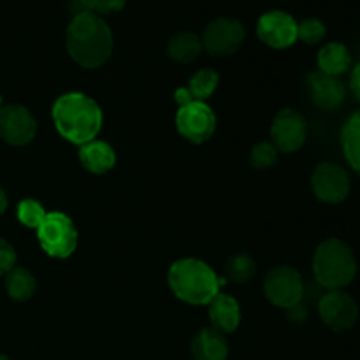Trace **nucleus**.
Returning a JSON list of instances; mask_svg holds the SVG:
<instances>
[{
  "label": "nucleus",
  "mask_w": 360,
  "mask_h": 360,
  "mask_svg": "<svg viewBox=\"0 0 360 360\" xmlns=\"http://www.w3.org/2000/svg\"><path fill=\"white\" fill-rule=\"evenodd\" d=\"M65 46L77 65L97 69L109 60L115 41L104 18L88 11H77L67 27Z\"/></svg>",
  "instance_id": "obj_1"
},
{
  "label": "nucleus",
  "mask_w": 360,
  "mask_h": 360,
  "mask_svg": "<svg viewBox=\"0 0 360 360\" xmlns=\"http://www.w3.org/2000/svg\"><path fill=\"white\" fill-rule=\"evenodd\" d=\"M51 116L60 136L77 146L94 141L104 122L101 105L81 91L60 95L53 104Z\"/></svg>",
  "instance_id": "obj_2"
},
{
  "label": "nucleus",
  "mask_w": 360,
  "mask_h": 360,
  "mask_svg": "<svg viewBox=\"0 0 360 360\" xmlns=\"http://www.w3.org/2000/svg\"><path fill=\"white\" fill-rule=\"evenodd\" d=\"M172 294L186 304L207 306L218 294L224 281L206 262L197 259L176 260L167 273Z\"/></svg>",
  "instance_id": "obj_3"
},
{
  "label": "nucleus",
  "mask_w": 360,
  "mask_h": 360,
  "mask_svg": "<svg viewBox=\"0 0 360 360\" xmlns=\"http://www.w3.org/2000/svg\"><path fill=\"white\" fill-rule=\"evenodd\" d=\"M313 273L327 290H343L357 276V259L352 246L338 238L320 243L313 255Z\"/></svg>",
  "instance_id": "obj_4"
},
{
  "label": "nucleus",
  "mask_w": 360,
  "mask_h": 360,
  "mask_svg": "<svg viewBox=\"0 0 360 360\" xmlns=\"http://www.w3.org/2000/svg\"><path fill=\"white\" fill-rule=\"evenodd\" d=\"M37 239L46 255L53 259H67L77 248V231L74 221L60 211L46 214L44 221L37 229Z\"/></svg>",
  "instance_id": "obj_5"
},
{
  "label": "nucleus",
  "mask_w": 360,
  "mask_h": 360,
  "mask_svg": "<svg viewBox=\"0 0 360 360\" xmlns=\"http://www.w3.org/2000/svg\"><path fill=\"white\" fill-rule=\"evenodd\" d=\"M264 294L276 308H295L304 297V281L301 273L290 266L273 267L264 280Z\"/></svg>",
  "instance_id": "obj_6"
},
{
  "label": "nucleus",
  "mask_w": 360,
  "mask_h": 360,
  "mask_svg": "<svg viewBox=\"0 0 360 360\" xmlns=\"http://www.w3.org/2000/svg\"><path fill=\"white\" fill-rule=\"evenodd\" d=\"M246 30L236 18L221 16L207 23L202 32V48L213 56H231L245 42Z\"/></svg>",
  "instance_id": "obj_7"
},
{
  "label": "nucleus",
  "mask_w": 360,
  "mask_h": 360,
  "mask_svg": "<svg viewBox=\"0 0 360 360\" xmlns=\"http://www.w3.org/2000/svg\"><path fill=\"white\" fill-rule=\"evenodd\" d=\"M176 129L190 143L202 144L213 137L217 129V116L206 102L193 101L178 108Z\"/></svg>",
  "instance_id": "obj_8"
},
{
  "label": "nucleus",
  "mask_w": 360,
  "mask_h": 360,
  "mask_svg": "<svg viewBox=\"0 0 360 360\" xmlns=\"http://www.w3.org/2000/svg\"><path fill=\"white\" fill-rule=\"evenodd\" d=\"M311 188L322 202L340 204L350 195L352 181L347 169L334 162H323L313 171Z\"/></svg>",
  "instance_id": "obj_9"
},
{
  "label": "nucleus",
  "mask_w": 360,
  "mask_h": 360,
  "mask_svg": "<svg viewBox=\"0 0 360 360\" xmlns=\"http://www.w3.org/2000/svg\"><path fill=\"white\" fill-rule=\"evenodd\" d=\"M319 315L322 322L334 333L352 329L359 319L355 299L345 290H327L319 301Z\"/></svg>",
  "instance_id": "obj_10"
},
{
  "label": "nucleus",
  "mask_w": 360,
  "mask_h": 360,
  "mask_svg": "<svg viewBox=\"0 0 360 360\" xmlns=\"http://www.w3.org/2000/svg\"><path fill=\"white\" fill-rule=\"evenodd\" d=\"M308 136V123L301 112L294 109H281L271 125V143L281 153H295L301 150Z\"/></svg>",
  "instance_id": "obj_11"
},
{
  "label": "nucleus",
  "mask_w": 360,
  "mask_h": 360,
  "mask_svg": "<svg viewBox=\"0 0 360 360\" xmlns=\"http://www.w3.org/2000/svg\"><path fill=\"white\" fill-rule=\"evenodd\" d=\"M257 37L273 49H287L297 41V21L285 11H269L257 21Z\"/></svg>",
  "instance_id": "obj_12"
},
{
  "label": "nucleus",
  "mask_w": 360,
  "mask_h": 360,
  "mask_svg": "<svg viewBox=\"0 0 360 360\" xmlns=\"http://www.w3.org/2000/svg\"><path fill=\"white\" fill-rule=\"evenodd\" d=\"M37 132V123L27 108L18 104L0 109V137L11 146H25Z\"/></svg>",
  "instance_id": "obj_13"
},
{
  "label": "nucleus",
  "mask_w": 360,
  "mask_h": 360,
  "mask_svg": "<svg viewBox=\"0 0 360 360\" xmlns=\"http://www.w3.org/2000/svg\"><path fill=\"white\" fill-rule=\"evenodd\" d=\"M306 84H308L313 104L322 111H334L343 104L345 97H347V86L343 84V81L336 76L320 72V70L308 74Z\"/></svg>",
  "instance_id": "obj_14"
},
{
  "label": "nucleus",
  "mask_w": 360,
  "mask_h": 360,
  "mask_svg": "<svg viewBox=\"0 0 360 360\" xmlns=\"http://www.w3.org/2000/svg\"><path fill=\"white\" fill-rule=\"evenodd\" d=\"M207 313H210L213 329H217L221 334L234 333L241 322L239 302L231 295L221 294V292L207 304Z\"/></svg>",
  "instance_id": "obj_15"
},
{
  "label": "nucleus",
  "mask_w": 360,
  "mask_h": 360,
  "mask_svg": "<svg viewBox=\"0 0 360 360\" xmlns=\"http://www.w3.org/2000/svg\"><path fill=\"white\" fill-rule=\"evenodd\" d=\"M79 160L91 174H105L115 167L116 153L111 144L94 139L79 146Z\"/></svg>",
  "instance_id": "obj_16"
},
{
  "label": "nucleus",
  "mask_w": 360,
  "mask_h": 360,
  "mask_svg": "<svg viewBox=\"0 0 360 360\" xmlns=\"http://www.w3.org/2000/svg\"><path fill=\"white\" fill-rule=\"evenodd\" d=\"M229 345L224 334L217 329H202L192 340V357L193 360H227Z\"/></svg>",
  "instance_id": "obj_17"
},
{
  "label": "nucleus",
  "mask_w": 360,
  "mask_h": 360,
  "mask_svg": "<svg viewBox=\"0 0 360 360\" xmlns=\"http://www.w3.org/2000/svg\"><path fill=\"white\" fill-rule=\"evenodd\" d=\"M316 63H319L320 72L340 77L341 74L348 72L352 69L350 49L343 42H327L319 51Z\"/></svg>",
  "instance_id": "obj_18"
},
{
  "label": "nucleus",
  "mask_w": 360,
  "mask_h": 360,
  "mask_svg": "<svg viewBox=\"0 0 360 360\" xmlns=\"http://www.w3.org/2000/svg\"><path fill=\"white\" fill-rule=\"evenodd\" d=\"M202 41L193 32H178L172 35L167 44V53L174 62L178 63H192L199 58L202 53Z\"/></svg>",
  "instance_id": "obj_19"
},
{
  "label": "nucleus",
  "mask_w": 360,
  "mask_h": 360,
  "mask_svg": "<svg viewBox=\"0 0 360 360\" xmlns=\"http://www.w3.org/2000/svg\"><path fill=\"white\" fill-rule=\"evenodd\" d=\"M341 148L350 167L360 174V111L345 122L341 129Z\"/></svg>",
  "instance_id": "obj_20"
},
{
  "label": "nucleus",
  "mask_w": 360,
  "mask_h": 360,
  "mask_svg": "<svg viewBox=\"0 0 360 360\" xmlns=\"http://www.w3.org/2000/svg\"><path fill=\"white\" fill-rule=\"evenodd\" d=\"M6 290L14 301H28L35 292V278L25 267H14L6 274Z\"/></svg>",
  "instance_id": "obj_21"
},
{
  "label": "nucleus",
  "mask_w": 360,
  "mask_h": 360,
  "mask_svg": "<svg viewBox=\"0 0 360 360\" xmlns=\"http://www.w3.org/2000/svg\"><path fill=\"white\" fill-rule=\"evenodd\" d=\"M218 81H220L218 72H214V70L211 69H200L199 72H195L190 77L186 90L190 91L193 101L204 102L206 98H210L211 95L214 94V90H217L218 86Z\"/></svg>",
  "instance_id": "obj_22"
},
{
  "label": "nucleus",
  "mask_w": 360,
  "mask_h": 360,
  "mask_svg": "<svg viewBox=\"0 0 360 360\" xmlns=\"http://www.w3.org/2000/svg\"><path fill=\"white\" fill-rule=\"evenodd\" d=\"M225 271H227V276L231 278L236 283H246V281L252 280L257 273V264L246 253H239V255L231 257L225 264Z\"/></svg>",
  "instance_id": "obj_23"
},
{
  "label": "nucleus",
  "mask_w": 360,
  "mask_h": 360,
  "mask_svg": "<svg viewBox=\"0 0 360 360\" xmlns=\"http://www.w3.org/2000/svg\"><path fill=\"white\" fill-rule=\"evenodd\" d=\"M46 214L48 213L44 211L42 204L34 199H25L18 204V220H20L21 225H25V227L28 229H35V231H37V229L41 227L42 221H44Z\"/></svg>",
  "instance_id": "obj_24"
},
{
  "label": "nucleus",
  "mask_w": 360,
  "mask_h": 360,
  "mask_svg": "<svg viewBox=\"0 0 360 360\" xmlns=\"http://www.w3.org/2000/svg\"><path fill=\"white\" fill-rule=\"evenodd\" d=\"M327 27L319 18H306L301 23H297V41L304 44H319L326 39Z\"/></svg>",
  "instance_id": "obj_25"
},
{
  "label": "nucleus",
  "mask_w": 360,
  "mask_h": 360,
  "mask_svg": "<svg viewBox=\"0 0 360 360\" xmlns=\"http://www.w3.org/2000/svg\"><path fill=\"white\" fill-rule=\"evenodd\" d=\"M250 162L255 169H269L278 162V150L273 143H259L252 148Z\"/></svg>",
  "instance_id": "obj_26"
},
{
  "label": "nucleus",
  "mask_w": 360,
  "mask_h": 360,
  "mask_svg": "<svg viewBox=\"0 0 360 360\" xmlns=\"http://www.w3.org/2000/svg\"><path fill=\"white\" fill-rule=\"evenodd\" d=\"M81 4V11H88L97 16H105V14L118 13L125 7L127 0H77Z\"/></svg>",
  "instance_id": "obj_27"
},
{
  "label": "nucleus",
  "mask_w": 360,
  "mask_h": 360,
  "mask_svg": "<svg viewBox=\"0 0 360 360\" xmlns=\"http://www.w3.org/2000/svg\"><path fill=\"white\" fill-rule=\"evenodd\" d=\"M14 267H16V252L11 243L0 238V276L7 274Z\"/></svg>",
  "instance_id": "obj_28"
},
{
  "label": "nucleus",
  "mask_w": 360,
  "mask_h": 360,
  "mask_svg": "<svg viewBox=\"0 0 360 360\" xmlns=\"http://www.w3.org/2000/svg\"><path fill=\"white\" fill-rule=\"evenodd\" d=\"M350 90L354 91V95L360 101V62L352 69L350 74Z\"/></svg>",
  "instance_id": "obj_29"
},
{
  "label": "nucleus",
  "mask_w": 360,
  "mask_h": 360,
  "mask_svg": "<svg viewBox=\"0 0 360 360\" xmlns=\"http://www.w3.org/2000/svg\"><path fill=\"white\" fill-rule=\"evenodd\" d=\"M174 101L176 104H178V108H181V105H186L190 104V102H193V97L190 95V91L186 90V88H178V90L174 91Z\"/></svg>",
  "instance_id": "obj_30"
},
{
  "label": "nucleus",
  "mask_w": 360,
  "mask_h": 360,
  "mask_svg": "<svg viewBox=\"0 0 360 360\" xmlns=\"http://www.w3.org/2000/svg\"><path fill=\"white\" fill-rule=\"evenodd\" d=\"M6 210H7V195L6 192H4L2 186H0V214L6 213Z\"/></svg>",
  "instance_id": "obj_31"
},
{
  "label": "nucleus",
  "mask_w": 360,
  "mask_h": 360,
  "mask_svg": "<svg viewBox=\"0 0 360 360\" xmlns=\"http://www.w3.org/2000/svg\"><path fill=\"white\" fill-rule=\"evenodd\" d=\"M0 360H11V359H9V357H6V355L0 354Z\"/></svg>",
  "instance_id": "obj_32"
},
{
  "label": "nucleus",
  "mask_w": 360,
  "mask_h": 360,
  "mask_svg": "<svg viewBox=\"0 0 360 360\" xmlns=\"http://www.w3.org/2000/svg\"><path fill=\"white\" fill-rule=\"evenodd\" d=\"M0 109H2V97H0Z\"/></svg>",
  "instance_id": "obj_33"
}]
</instances>
